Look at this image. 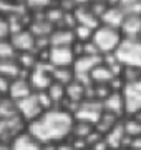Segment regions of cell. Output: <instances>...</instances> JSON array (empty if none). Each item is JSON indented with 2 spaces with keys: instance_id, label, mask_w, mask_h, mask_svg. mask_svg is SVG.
<instances>
[{
  "instance_id": "obj_37",
  "label": "cell",
  "mask_w": 141,
  "mask_h": 150,
  "mask_svg": "<svg viewBox=\"0 0 141 150\" xmlns=\"http://www.w3.org/2000/svg\"><path fill=\"white\" fill-rule=\"evenodd\" d=\"M0 150H10V144H7V142H0Z\"/></svg>"
},
{
  "instance_id": "obj_6",
  "label": "cell",
  "mask_w": 141,
  "mask_h": 150,
  "mask_svg": "<svg viewBox=\"0 0 141 150\" xmlns=\"http://www.w3.org/2000/svg\"><path fill=\"white\" fill-rule=\"evenodd\" d=\"M15 105H17L18 115L22 117V120L27 123V125L32 123L33 120H37V118L43 113V108H42V105H40V102H38V97H37L35 92H33L32 95H28L27 98L17 102Z\"/></svg>"
},
{
  "instance_id": "obj_36",
  "label": "cell",
  "mask_w": 141,
  "mask_h": 150,
  "mask_svg": "<svg viewBox=\"0 0 141 150\" xmlns=\"http://www.w3.org/2000/svg\"><path fill=\"white\" fill-rule=\"evenodd\" d=\"M40 150H57V144H42Z\"/></svg>"
},
{
  "instance_id": "obj_25",
  "label": "cell",
  "mask_w": 141,
  "mask_h": 150,
  "mask_svg": "<svg viewBox=\"0 0 141 150\" xmlns=\"http://www.w3.org/2000/svg\"><path fill=\"white\" fill-rule=\"evenodd\" d=\"M17 64L20 65V69L23 72H32L35 69V65L38 64L37 54L35 52H25V54H18L17 55Z\"/></svg>"
},
{
  "instance_id": "obj_3",
  "label": "cell",
  "mask_w": 141,
  "mask_h": 150,
  "mask_svg": "<svg viewBox=\"0 0 141 150\" xmlns=\"http://www.w3.org/2000/svg\"><path fill=\"white\" fill-rule=\"evenodd\" d=\"M123 40V35L119 30H114V28H110V27H100L93 32V37H91V42L93 45L98 48L100 55H108V54H114V50L118 48V45L121 43Z\"/></svg>"
},
{
  "instance_id": "obj_30",
  "label": "cell",
  "mask_w": 141,
  "mask_h": 150,
  "mask_svg": "<svg viewBox=\"0 0 141 150\" xmlns=\"http://www.w3.org/2000/svg\"><path fill=\"white\" fill-rule=\"evenodd\" d=\"M17 50L10 43V40H0V62L2 60H15L17 59Z\"/></svg>"
},
{
  "instance_id": "obj_29",
  "label": "cell",
  "mask_w": 141,
  "mask_h": 150,
  "mask_svg": "<svg viewBox=\"0 0 141 150\" xmlns=\"http://www.w3.org/2000/svg\"><path fill=\"white\" fill-rule=\"evenodd\" d=\"M18 115L15 102H12L8 97H0V118H8Z\"/></svg>"
},
{
  "instance_id": "obj_5",
  "label": "cell",
  "mask_w": 141,
  "mask_h": 150,
  "mask_svg": "<svg viewBox=\"0 0 141 150\" xmlns=\"http://www.w3.org/2000/svg\"><path fill=\"white\" fill-rule=\"evenodd\" d=\"M101 115H103V105H101V102L95 100V98H85L76 107L75 113H73V118L80 120V122H87L95 127V123L100 120Z\"/></svg>"
},
{
  "instance_id": "obj_24",
  "label": "cell",
  "mask_w": 141,
  "mask_h": 150,
  "mask_svg": "<svg viewBox=\"0 0 141 150\" xmlns=\"http://www.w3.org/2000/svg\"><path fill=\"white\" fill-rule=\"evenodd\" d=\"M52 80L55 83H60V85L66 87L68 83L75 80V74H73V69H53L52 72Z\"/></svg>"
},
{
  "instance_id": "obj_32",
  "label": "cell",
  "mask_w": 141,
  "mask_h": 150,
  "mask_svg": "<svg viewBox=\"0 0 141 150\" xmlns=\"http://www.w3.org/2000/svg\"><path fill=\"white\" fill-rule=\"evenodd\" d=\"M10 38V27H8V18L7 15H0V40Z\"/></svg>"
},
{
  "instance_id": "obj_2",
  "label": "cell",
  "mask_w": 141,
  "mask_h": 150,
  "mask_svg": "<svg viewBox=\"0 0 141 150\" xmlns=\"http://www.w3.org/2000/svg\"><path fill=\"white\" fill-rule=\"evenodd\" d=\"M114 57L125 69L141 70V38H123L114 50Z\"/></svg>"
},
{
  "instance_id": "obj_17",
  "label": "cell",
  "mask_w": 141,
  "mask_h": 150,
  "mask_svg": "<svg viewBox=\"0 0 141 150\" xmlns=\"http://www.w3.org/2000/svg\"><path fill=\"white\" fill-rule=\"evenodd\" d=\"M27 28L32 32V35L35 38H43V37L48 38L55 27L50 25L48 22L45 20L43 13H42V17H32V20H30V23H28Z\"/></svg>"
},
{
  "instance_id": "obj_11",
  "label": "cell",
  "mask_w": 141,
  "mask_h": 150,
  "mask_svg": "<svg viewBox=\"0 0 141 150\" xmlns=\"http://www.w3.org/2000/svg\"><path fill=\"white\" fill-rule=\"evenodd\" d=\"M73 17L76 20V25H83V27H88L91 30H96L100 27V18L90 10L88 4L85 5V2H82V4L76 2V7L73 10Z\"/></svg>"
},
{
  "instance_id": "obj_38",
  "label": "cell",
  "mask_w": 141,
  "mask_h": 150,
  "mask_svg": "<svg viewBox=\"0 0 141 150\" xmlns=\"http://www.w3.org/2000/svg\"><path fill=\"white\" fill-rule=\"evenodd\" d=\"M136 117L140 118V122H141V113H138V115H136Z\"/></svg>"
},
{
  "instance_id": "obj_4",
  "label": "cell",
  "mask_w": 141,
  "mask_h": 150,
  "mask_svg": "<svg viewBox=\"0 0 141 150\" xmlns=\"http://www.w3.org/2000/svg\"><path fill=\"white\" fill-rule=\"evenodd\" d=\"M123 100L128 117H136L141 113V79L136 82H128L123 87Z\"/></svg>"
},
{
  "instance_id": "obj_33",
  "label": "cell",
  "mask_w": 141,
  "mask_h": 150,
  "mask_svg": "<svg viewBox=\"0 0 141 150\" xmlns=\"http://www.w3.org/2000/svg\"><path fill=\"white\" fill-rule=\"evenodd\" d=\"M10 83H12V80H8V79H5V77L0 75V97H8Z\"/></svg>"
},
{
  "instance_id": "obj_12",
  "label": "cell",
  "mask_w": 141,
  "mask_h": 150,
  "mask_svg": "<svg viewBox=\"0 0 141 150\" xmlns=\"http://www.w3.org/2000/svg\"><path fill=\"white\" fill-rule=\"evenodd\" d=\"M101 105H103V112L111 113V115H114L119 120L126 115L125 100H123V93L121 92H110V95L101 102Z\"/></svg>"
},
{
  "instance_id": "obj_15",
  "label": "cell",
  "mask_w": 141,
  "mask_h": 150,
  "mask_svg": "<svg viewBox=\"0 0 141 150\" xmlns=\"http://www.w3.org/2000/svg\"><path fill=\"white\" fill-rule=\"evenodd\" d=\"M50 47H71L75 43V35L73 30L63 27H55L53 32L50 33Z\"/></svg>"
},
{
  "instance_id": "obj_19",
  "label": "cell",
  "mask_w": 141,
  "mask_h": 150,
  "mask_svg": "<svg viewBox=\"0 0 141 150\" xmlns=\"http://www.w3.org/2000/svg\"><path fill=\"white\" fill-rule=\"evenodd\" d=\"M87 98V87L80 83V82L73 80L71 83L65 87V100L71 103H82L83 100Z\"/></svg>"
},
{
  "instance_id": "obj_13",
  "label": "cell",
  "mask_w": 141,
  "mask_h": 150,
  "mask_svg": "<svg viewBox=\"0 0 141 150\" xmlns=\"http://www.w3.org/2000/svg\"><path fill=\"white\" fill-rule=\"evenodd\" d=\"M10 43L13 45V48L17 50V54H25V52H35V37L32 35V32L25 28L20 32L10 35Z\"/></svg>"
},
{
  "instance_id": "obj_22",
  "label": "cell",
  "mask_w": 141,
  "mask_h": 150,
  "mask_svg": "<svg viewBox=\"0 0 141 150\" xmlns=\"http://www.w3.org/2000/svg\"><path fill=\"white\" fill-rule=\"evenodd\" d=\"M118 122H119V118H116L114 115H111V113L103 112V115H101V117H100V120L95 123V127H93V129L96 130L101 137H105V135L108 134L110 130L113 129Z\"/></svg>"
},
{
  "instance_id": "obj_9",
  "label": "cell",
  "mask_w": 141,
  "mask_h": 150,
  "mask_svg": "<svg viewBox=\"0 0 141 150\" xmlns=\"http://www.w3.org/2000/svg\"><path fill=\"white\" fill-rule=\"evenodd\" d=\"M75 64V55L71 47H50L48 65L52 69H71Z\"/></svg>"
},
{
  "instance_id": "obj_14",
  "label": "cell",
  "mask_w": 141,
  "mask_h": 150,
  "mask_svg": "<svg viewBox=\"0 0 141 150\" xmlns=\"http://www.w3.org/2000/svg\"><path fill=\"white\" fill-rule=\"evenodd\" d=\"M33 93V88L30 85V82L28 79L25 77H18L15 80H12L10 83V90H8V98H10L12 102H20L23 98H27L28 95H32Z\"/></svg>"
},
{
  "instance_id": "obj_10",
  "label": "cell",
  "mask_w": 141,
  "mask_h": 150,
  "mask_svg": "<svg viewBox=\"0 0 141 150\" xmlns=\"http://www.w3.org/2000/svg\"><path fill=\"white\" fill-rule=\"evenodd\" d=\"M125 17H126L125 12L119 8V5L116 2H110L108 7H106V10L100 17V25L119 30L121 25H123V22H125Z\"/></svg>"
},
{
  "instance_id": "obj_16",
  "label": "cell",
  "mask_w": 141,
  "mask_h": 150,
  "mask_svg": "<svg viewBox=\"0 0 141 150\" xmlns=\"http://www.w3.org/2000/svg\"><path fill=\"white\" fill-rule=\"evenodd\" d=\"M40 147L42 144L37 139H33L27 130H23L10 142V150H40Z\"/></svg>"
},
{
  "instance_id": "obj_28",
  "label": "cell",
  "mask_w": 141,
  "mask_h": 150,
  "mask_svg": "<svg viewBox=\"0 0 141 150\" xmlns=\"http://www.w3.org/2000/svg\"><path fill=\"white\" fill-rule=\"evenodd\" d=\"M119 5V8L125 12V15H135L141 17V0H119L116 2Z\"/></svg>"
},
{
  "instance_id": "obj_8",
  "label": "cell",
  "mask_w": 141,
  "mask_h": 150,
  "mask_svg": "<svg viewBox=\"0 0 141 150\" xmlns=\"http://www.w3.org/2000/svg\"><path fill=\"white\" fill-rule=\"evenodd\" d=\"M23 130H27V123L22 120L20 115L8 118H0V142L10 144L18 134H22Z\"/></svg>"
},
{
  "instance_id": "obj_34",
  "label": "cell",
  "mask_w": 141,
  "mask_h": 150,
  "mask_svg": "<svg viewBox=\"0 0 141 150\" xmlns=\"http://www.w3.org/2000/svg\"><path fill=\"white\" fill-rule=\"evenodd\" d=\"M128 150H141V135H140V137H135V139L130 140Z\"/></svg>"
},
{
  "instance_id": "obj_35",
  "label": "cell",
  "mask_w": 141,
  "mask_h": 150,
  "mask_svg": "<svg viewBox=\"0 0 141 150\" xmlns=\"http://www.w3.org/2000/svg\"><path fill=\"white\" fill-rule=\"evenodd\" d=\"M57 150H75V147L71 145V142H60V144H57Z\"/></svg>"
},
{
  "instance_id": "obj_18",
  "label": "cell",
  "mask_w": 141,
  "mask_h": 150,
  "mask_svg": "<svg viewBox=\"0 0 141 150\" xmlns=\"http://www.w3.org/2000/svg\"><path fill=\"white\" fill-rule=\"evenodd\" d=\"M123 38H141V17L128 15L119 28Z\"/></svg>"
},
{
  "instance_id": "obj_27",
  "label": "cell",
  "mask_w": 141,
  "mask_h": 150,
  "mask_svg": "<svg viewBox=\"0 0 141 150\" xmlns=\"http://www.w3.org/2000/svg\"><path fill=\"white\" fill-rule=\"evenodd\" d=\"M75 120V118H73ZM93 125H90V123L87 122H80V120H75L73 122V127H71V135L70 137H73V139H82V140H87V137L93 132Z\"/></svg>"
},
{
  "instance_id": "obj_23",
  "label": "cell",
  "mask_w": 141,
  "mask_h": 150,
  "mask_svg": "<svg viewBox=\"0 0 141 150\" xmlns=\"http://www.w3.org/2000/svg\"><path fill=\"white\" fill-rule=\"evenodd\" d=\"M123 122V130H125L126 139H135V137H140L141 135V122L138 117H128Z\"/></svg>"
},
{
  "instance_id": "obj_20",
  "label": "cell",
  "mask_w": 141,
  "mask_h": 150,
  "mask_svg": "<svg viewBox=\"0 0 141 150\" xmlns=\"http://www.w3.org/2000/svg\"><path fill=\"white\" fill-rule=\"evenodd\" d=\"M113 79L114 77H113V74H111V70H110L103 62L100 65H96V67L91 70V74H90V80H91L93 85H108Z\"/></svg>"
},
{
  "instance_id": "obj_26",
  "label": "cell",
  "mask_w": 141,
  "mask_h": 150,
  "mask_svg": "<svg viewBox=\"0 0 141 150\" xmlns=\"http://www.w3.org/2000/svg\"><path fill=\"white\" fill-rule=\"evenodd\" d=\"M47 93L48 97L52 98V102H53V107H61V103L65 102V87L60 85V83H55L52 82V85L47 88Z\"/></svg>"
},
{
  "instance_id": "obj_7",
  "label": "cell",
  "mask_w": 141,
  "mask_h": 150,
  "mask_svg": "<svg viewBox=\"0 0 141 150\" xmlns=\"http://www.w3.org/2000/svg\"><path fill=\"white\" fill-rule=\"evenodd\" d=\"M52 72L53 69L48 64H40L35 65V69L28 74V82L32 85L33 92H43L52 85Z\"/></svg>"
},
{
  "instance_id": "obj_1",
  "label": "cell",
  "mask_w": 141,
  "mask_h": 150,
  "mask_svg": "<svg viewBox=\"0 0 141 150\" xmlns=\"http://www.w3.org/2000/svg\"><path fill=\"white\" fill-rule=\"evenodd\" d=\"M73 115L55 107L43 112L37 120L27 125V132L40 144H60L71 135Z\"/></svg>"
},
{
  "instance_id": "obj_21",
  "label": "cell",
  "mask_w": 141,
  "mask_h": 150,
  "mask_svg": "<svg viewBox=\"0 0 141 150\" xmlns=\"http://www.w3.org/2000/svg\"><path fill=\"white\" fill-rule=\"evenodd\" d=\"M23 70L20 69V65L17 64V59L15 60H2L0 62V75L5 77L8 80H15L18 77H22Z\"/></svg>"
},
{
  "instance_id": "obj_31",
  "label": "cell",
  "mask_w": 141,
  "mask_h": 150,
  "mask_svg": "<svg viewBox=\"0 0 141 150\" xmlns=\"http://www.w3.org/2000/svg\"><path fill=\"white\" fill-rule=\"evenodd\" d=\"M93 32H95V30H91V28H88V27H83V25H76V27L73 28L75 42H82V43L90 42V40H91V37H93Z\"/></svg>"
}]
</instances>
